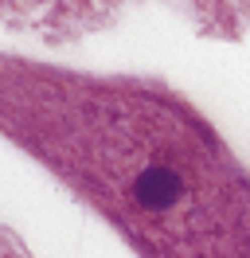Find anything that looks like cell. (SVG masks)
<instances>
[{
    "label": "cell",
    "mask_w": 250,
    "mask_h": 258,
    "mask_svg": "<svg viewBox=\"0 0 250 258\" xmlns=\"http://www.w3.org/2000/svg\"><path fill=\"white\" fill-rule=\"evenodd\" d=\"M8 125L145 258H250V180L168 98L8 75Z\"/></svg>",
    "instance_id": "obj_1"
}]
</instances>
